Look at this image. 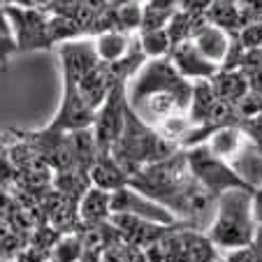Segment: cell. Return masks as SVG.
<instances>
[{"label": "cell", "mask_w": 262, "mask_h": 262, "mask_svg": "<svg viewBox=\"0 0 262 262\" xmlns=\"http://www.w3.org/2000/svg\"><path fill=\"white\" fill-rule=\"evenodd\" d=\"M253 198H255V190L242 188L228 190L218 198L213 223L204 232L216 248L228 253L253 244L260 228L253 213Z\"/></svg>", "instance_id": "3957f363"}, {"label": "cell", "mask_w": 262, "mask_h": 262, "mask_svg": "<svg viewBox=\"0 0 262 262\" xmlns=\"http://www.w3.org/2000/svg\"><path fill=\"white\" fill-rule=\"evenodd\" d=\"M177 151H181V148L169 139H165L154 125H148L146 121L139 119L137 112L128 104L125 128L121 137L116 139V144L112 146V158L121 165V169L128 177H135L146 165L172 158Z\"/></svg>", "instance_id": "7a4b0ae2"}, {"label": "cell", "mask_w": 262, "mask_h": 262, "mask_svg": "<svg viewBox=\"0 0 262 262\" xmlns=\"http://www.w3.org/2000/svg\"><path fill=\"white\" fill-rule=\"evenodd\" d=\"M248 79V89L251 93L262 95V65H253V68H242Z\"/></svg>", "instance_id": "d4e9b609"}, {"label": "cell", "mask_w": 262, "mask_h": 262, "mask_svg": "<svg viewBox=\"0 0 262 262\" xmlns=\"http://www.w3.org/2000/svg\"><path fill=\"white\" fill-rule=\"evenodd\" d=\"M169 60L179 70L181 77H186L188 81H200V79H213L218 74V65L209 63L202 54L198 51V47L193 45V40L179 42L169 51Z\"/></svg>", "instance_id": "8fae6325"}, {"label": "cell", "mask_w": 262, "mask_h": 262, "mask_svg": "<svg viewBox=\"0 0 262 262\" xmlns=\"http://www.w3.org/2000/svg\"><path fill=\"white\" fill-rule=\"evenodd\" d=\"M128 84L121 81L112 89L109 98L104 104L95 112V123H93V135L98 142V151L102 154H112V146L116 139L121 137L125 128V112H128Z\"/></svg>", "instance_id": "8992f818"}, {"label": "cell", "mask_w": 262, "mask_h": 262, "mask_svg": "<svg viewBox=\"0 0 262 262\" xmlns=\"http://www.w3.org/2000/svg\"><path fill=\"white\" fill-rule=\"evenodd\" d=\"M193 183H195V177L190 174L186 151L181 148L172 158L142 167L135 177H130L128 186L135 188L137 193L151 198L154 202L163 204L165 209L174 211V207H177V202L181 200V195L186 193Z\"/></svg>", "instance_id": "277c9868"}, {"label": "cell", "mask_w": 262, "mask_h": 262, "mask_svg": "<svg viewBox=\"0 0 262 262\" xmlns=\"http://www.w3.org/2000/svg\"><path fill=\"white\" fill-rule=\"evenodd\" d=\"M58 56L60 65H63V79H72L77 84L102 63L93 37H79V40L65 42V45H60Z\"/></svg>", "instance_id": "30bf717a"}, {"label": "cell", "mask_w": 262, "mask_h": 262, "mask_svg": "<svg viewBox=\"0 0 262 262\" xmlns=\"http://www.w3.org/2000/svg\"><path fill=\"white\" fill-rule=\"evenodd\" d=\"M223 257H225V262H262V228H257L253 244L237 248V251H228Z\"/></svg>", "instance_id": "7402d4cb"}, {"label": "cell", "mask_w": 262, "mask_h": 262, "mask_svg": "<svg viewBox=\"0 0 262 262\" xmlns=\"http://www.w3.org/2000/svg\"><path fill=\"white\" fill-rule=\"evenodd\" d=\"M0 262H16V260H10V257H3V255H0Z\"/></svg>", "instance_id": "f546056e"}, {"label": "cell", "mask_w": 262, "mask_h": 262, "mask_svg": "<svg viewBox=\"0 0 262 262\" xmlns=\"http://www.w3.org/2000/svg\"><path fill=\"white\" fill-rule=\"evenodd\" d=\"M3 7H40V0H0Z\"/></svg>", "instance_id": "4316f807"}, {"label": "cell", "mask_w": 262, "mask_h": 262, "mask_svg": "<svg viewBox=\"0 0 262 262\" xmlns=\"http://www.w3.org/2000/svg\"><path fill=\"white\" fill-rule=\"evenodd\" d=\"M128 104L142 121L158 128L163 121L188 114L193 100V81L179 74L167 58L146 60L128 81Z\"/></svg>", "instance_id": "6da1fadb"}, {"label": "cell", "mask_w": 262, "mask_h": 262, "mask_svg": "<svg viewBox=\"0 0 262 262\" xmlns=\"http://www.w3.org/2000/svg\"><path fill=\"white\" fill-rule=\"evenodd\" d=\"M114 213H128V216L154 221V223H160V225H179V223H183V221H179L169 209L154 202V200L146 198V195L137 193V190L130 188V186L112 193V216H114Z\"/></svg>", "instance_id": "9c48e42d"}, {"label": "cell", "mask_w": 262, "mask_h": 262, "mask_svg": "<svg viewBox=\"0 0 262 262\" xmlns=\"http://www.w3.org/2000/svg\"><path fill=\"white\" fill-rule=\"evenodd\" d=\"M253 65H262V45L255 47V49L246 51L242 60V68H253Z\"/></svg>", "instance_id": "484cf974"}, {"label": "cell", "mask_w": 262, "mask_h": 262, "mask_svg": "<svg viewBox=\"0 0 262 262\" xmlns=\"http://www.w3.org/2000/svg\"><path fill=\"white\" fill-rule=\"evenodd\" d=\"M95 49L102 63H119L130 54L135 45V37L121 30H104V33L95 35Z\"/></svg>", "instance_id": "e0dca14e"}, {"label": "cell", "mask_w": 262, "mask_h": 262, "mask_svg": "<svg viewBox=\"0 0 262 262\" xmlns=\"http://www.w3.org/2000/svg\"><path fill=\"white\" fill-rule=\"evenodd\" d=\"M81 223H104L112 218V193L91 186L79 202Z\"/></svg>", "instance_id": "ac0fdd59"}, {"label": "cell", "mask_w": 262, "mask_h": 262, "mask_svg": "<svg viewBox=\"0 0 262 262\" xmlns=\"http://www.w3.org/2000/svg\"><path fill=\"white\" fill-rule=\"evenodd\" d=\"M12 26V35L19 51L51 49L49 40V12L42 7H5Z\"/></svg>", "instance_id": "52a82bcc"}, {"label": "cell", "mask_w": 262, "mask_h": 262, "mask_svg": "<svg viewBox=\"0 0 262 262\" xmlns=\"http://www.w3.org/2000/svg\"><path fill=\"white\" fill-rule=\"evenodd\" d=\"M248 144L246 135L237 128V125H228V128H221L207 139V146L211 148V154L218 158L228 160L230 165L239 158V154L244 151V146Z\"/></svg>", "instance_id": "2e32d148"}, {"label": "cell", "mask_w": 262, "mask_h": 262, "mask_svg": "<svg viewBox=\"0 0 262 262\" xmlns=\"http://www.w3.org/2000/svg\"><path fill=\"white\" fill-rule=\"evenodd\" d=\"M193 45L198 47V51L209 60V63L218 65L223 68L225 60H228V54H230V47H232V33L228 30L218 28V26H211L209 21H204L195 35L190 37Z\"/></svg>", "instance_id": "7c38bea8"}, {"label": "cell", "mask_w": 262, "mask_h": 262, "mask_svg": "<svg viewBox=\"0 0 262 262\" xmlns=\"http://www.w3.org/2000/svg\"><path fill=\"white\" fill-rule=\"evenodd\" d=\"M14 51H19L14 35H0V70H7V60Z\"/></svg>", "instance_id": "cb8c5ba5"}, {"label": "cell", "mask_w": 262, "mask_h": 262, "mask_svg": "<svg viewBox=\"0 0 262 262\" xmlns=\"http://www.w3.org/2000/svg\"><path fill=\"white\" fill-rule=\"evenodd\" d=\"M253 213H255L257 225L262 228V188L255 190V198H253Z\"/></svg>", "instance_id": "83f0119b"}, {"label": "cell", "mask_w": 262, "mask_h": 262, "mask_svg": "<svg viewBox=\"0 0 262 262\" xmlns=\"http://www.w3.org/2000/svg\"><path fill=\"white\" fill-rule=\"evenodd\" d=\"M139 47H142L144 56L148 60L154 58H167L169 51H172V40L167 35V28H158V30H139L137 35Z\"/></svg>", "instance_id": "ffe728a7"}, {"label": "cell", "mask_w": 262, "mask_h": 262, "mask_svg": "<svg viewBox=\"0 0 262 262\" xmlns=\"http://www.w3.org/2000/svg\"><path fill=\"white\" fill-rule=\"evenodd\" d=\"M218 102L216 93H213L211 79H200L193 81V100H190V109H188V119L195 128L207 125L209 116H211L213 104Z\"/></svg>", "instance_id": "d6986e66"}, {"label": "cell", "mask_w": 262, "mask_h": 262, "mask_svg": "<svg viewBox=\"0 0 262 262\" xmlns=\"http://www.w3.org/2000/svg\"><path fill=\"white\" fill-rule=\"evenodd\" d=\"M183 151H186V158H188L190 174L198 179V183H202L213 198H221L223 193L234 190V188L257 190V188H253L251 183H248L228 160L213 156L207 144H200V146H193V148H183Z\"/></svg>", "instance_id": "5b68a950"}, {"label": "cell", "mask_w": 262, "mask_h": 262, "mask_svg": "<svg viewBox=\"0 0 262 262\" xmlns=\"http://www.w3.org/2000/svg\"><path fill=\"white\" fill-rule=\"evenodd\" d=\"M91 183H93L95 188L107 190V193H116V190L128 186L130 177L112 158V154H102V156H98L95 165L91 167Z\"/></svg>", "instance_id": "4fadbf2b"}, {"label": "cell", "mask_w": 262, "mask_h": 262, "mask_svg": "<svg viewBox=\"0 0 262 262\" xmlns=\"http://www.w3.org/2000/svg\"><path fill=\"white\" fill-rule=\"evenodd\" d=\"M204 19L211 26L228 30V33H239L246 26L242 3H237V0H211V5L204 12Z\"/></svg>", "instance_id": "9a60e30c"}, {"label": "cell", "mask_w": 262, "mask_h": 262, "mask_svg": "<svg viewBox=\"0 0 262 262\" xmlns=\"http://www.w3.org/2000/svg\"><path fill=\"white\" fill-rule=\"evenodd\" d=\"M0 35H12L10 19H7V12H5L3 5H0Z\"/></svg>", "instance_id": "f1b7e54d"}, {"label": "cell", "mask_w": 262, "mask_h": 262, "mask_svg": "<svg viewBox=\"0 0 262 262\" xmlns=\"http://www.w3.org/2000/svg\"><path fill=\"white\" fill-rule=\"evenodd\" d=\"M213 93H216L218 100L230 104H237L251 93L248 89V79L244 70H218V74L211 79Z\"/></svg>", "instance_id": "5bb4252c"}, {"label": "cell", "mask_w": 262, "mask_h": 262, "mask_svg": "<svg viewBox=\"0 0 262 262\" xmlns=\"http://www.w3.org/2000/svg\"><path fill=\"white\" fill-rule=\"evenodd\" d=\"M84 257V242L77 232L74 234H63L51 248L49 262H79Z\"/></svg>", "instance_id": "44dd1931"}, {"label": "cell", "mask_w": 262, "mask_h": 262, "mask_svg": "<svg viewBox=\"0 0 262 262\" xmlns=\"http://www.w3.org/2000/svg\"><path fill=\"white\" fill-rule=\"evenodd\" d=\"M239 42L246 51L255 49V47L262 45V16L253 19L251 24H246L242 30H239Z\"/></svg>", "instance_id": "603a6c76"}, {"label": "cell", "mask_w": 262, "mask_h": 262, "mask_svg": "<svg viewBox=\"0 0 262 262\" xmlns=\"http://www.w3.org/2000/svg\"><path fill=\"white\" fill-rule=\"evenodd\" d=\"M93 123L95 109L84 100L79 84L72 79H63V102L47 128L54 133H77V130L93 128Z\"/></svg>", "instance_id": "ba28073f"}]
</instances>
